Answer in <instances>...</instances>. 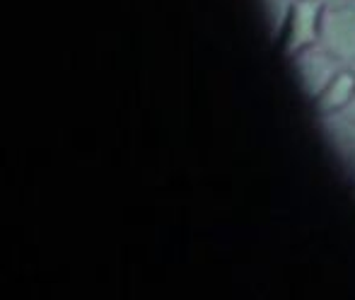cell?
I'll use <instances>...</instances> for the list:
<instances>
[{
  "mask_svg": "<svg viewBox=\"0 0 355 300\" xmlns=\"http://www.w3.org/2000/svg\"><path fill=\"white\" fill-rule=\"evenodd\" d=\"M319 44L341 63L355 68V0H341L324 10Z\"/></svg>",
  "mask_w": 355,
  "mask_h": 300,
  "instance_id": "7a4b0ae2",
  "label": "cell"
},
{
  "mask_svg": "<svg viewBox=\"0 0 355 300\" xmlns=\"http://www.w3.org/2000/svg\"><path fill=\"white\" fill-rule=\"evenodd\" d=\"M324 10H327L324 0H293L288 5L283 24V47L290 58L319 44Z\"/></svg>",
  "mask_w": 355,
  "mask_h": 300,
  "instance_id": "6da1fadb",
  "label": "cell"
},
{
  "mask_svg": "<svg viewBox=\"0 0 355 300\" xmlns=\"http://www.w3.org/2000/svg\"><path fill=\"white\" fill-rule=\"evenodd\" d=\"M293 63L297 68V78L302 83L304 92L312 99H317L322 94V90L331 83V78L341 71L346 63H341L331 51L322 47V44H314V47L304 49V51L295 53Z\"/></svg>",
  "mask_w": 355,
  "mask_h": 300,
  "instance_id": "3957f363",
  "label": "cell"
},
{
  "mask_svg": "<svg viewBox=\"0 0 355 300\" xmlns=\"http://www.w3.org/2000/svg\"><path fill=\"white\" fill-rule=\"evenodd\" d=\"M353 97H355V68L343 66L331 78V83L322 90V94L314 99V104H317L319 114L324 119L338 117V114L346 112V107L353 102Z\"/></svg>",
  "mask_w": 355,
  "mask_h": 300,
  "instance_id": "277c9868",
  "label": "cell"
},
{
  "mask_svg": "<svg viewBox=\"0 0 355 300\" xmlns=\"http://www.w3.org/2000/svg\"><path fill=\"white\" fill-rule=\"evenodd\" d=\"M327 128L331 131L336 146L346 150V155L355 162V122L343 117H327Z\"/></svg>",
  "mask_w": 355,
  "mask_h": 300,
  "instance_id": "5b68a950",
  "label": "cell"
},
{
  "mask_svg": "<svg viewBox=\"0 0 355 300\" xmlns=\"http://www.w3.org/2000/svg\"><path fill=\"white\" fill-rule=\"evenodd\" d=\"M338 117L348 119V122H355V97H353V102L346 107V112H343V114H338Z\"/></svg>",
  "mask_w": 355,
  "mask_h": 300,
  "instance_id": "8992f818",
  "label": "cell"
}]
</instances>
